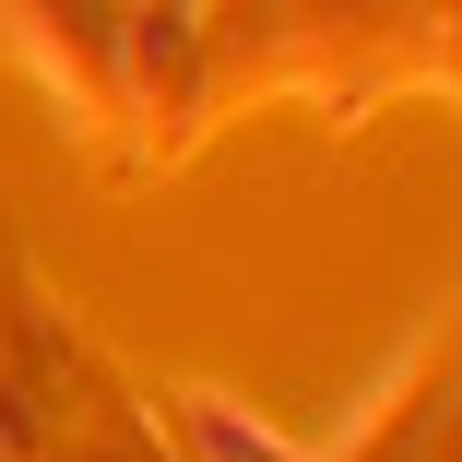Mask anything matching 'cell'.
<instances>
[{"label":"cell","mask_w":462,"mask_h":462,"mask_svg":"<svg viewBox=\"0 0 462 462\" xmlns=\"http://www.w3.org/2000/svg\"><path fill=\"white\" fill-rule=\"evenodd\" d=\"M178 427H190V450L202 462H309V450H285L273 427H249L237 403H214V392H178Z\"/></svg>","instance_id":"6da1fadb"}]
</instances>
